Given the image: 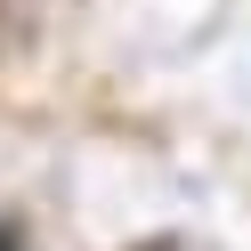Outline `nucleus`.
<instances>
[{
    "mask_svg": "<svg viewBox=\"0 0 251 251\" xmlns=\"http://www.w3.org/2000/svg\"><path fill=\"white\" fill-rule=\"evenodd\" d=\"M130 251H170V243H130Z\"/></svg>",
    "mask_w": 251,
    "mask_h": 251,
    "instance_id": "obj_1",
    "label": "nucleus"
}]
</instances>
